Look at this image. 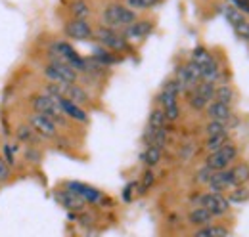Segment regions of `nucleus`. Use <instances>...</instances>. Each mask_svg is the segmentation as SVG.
<instances>
[{
    "label": "nucleus",
    "instance_id": "27",
    "mask_svg": "<svg viewBox=\"0 0 249 237\" xmlns=\"http://www.w3.org/2000/svg\"><path fill=\"white\" fill-rule=\"evenodd\" d=\"M165 124H167V117H165L163 109H161V107H159V109H154V111L150 113V117H148V128L161 130V128H165Z\"/></svg>",
    "mask_w": 249,
    "mask_h": 237
},
{
    "label": "nucleus",
    "instance_id": "16",
    "mask_svg": "<svg viewBox=\"0 0 249 237\" xmlns=\"http://www.w3.org/2000/svg\"><path fill=\"white\" fill-rule=\"evenodd\" d=\"M211 187V191H226V189H232L234 187V182H232V172L230 170H218V172H213L211 176V182L207 184Z\"/></svg>",
    "mask_w": 249,
    "mask_h": 237
},
{
    "label": "nucleus",
    "instance_id": "10",
    "mask_svg": "<svg viewBox=\"0 0 249 237\" xmlns=\"http://www.w3.org/2000/svg\"><path fill=\"white\" fill-rule=\"evenodd\" d=\"M199 207L207 208L213 216H222L230 210V201L222 195V193H217V191H209L205 195L199 197Z\"/></svg>",
    "mask_w": 249,
    "mask_h": 237
},
{
    "label": "nucleus",
    "instance_id": "5",
    "mask_svg": "<svg viewBox=\"0 0 249 237\" xmlns=\"http://www.w3.org/2000/svg\"><path fill=\"white\" fill-rule=\"evenodd\" d=\"M50 56H52V59L69 63L75 71H87V61L81 58L77 54V50L67 42H54L52 48H50Z\"/></svg>",
    "mask_w": 249,
    "mask_h": 237
},
{
    "label": "nucleus",
    "instance_id": "3",
    "mask_svg": "<svg viewBox=\"0 0 249 237\" xmlns=\"http://www.w3.org/2000/svg\"><path fill=\"white\" fill-rule=\"evenodd\" d=\"M44 77L54 85H75L77 83V71L69 63L58 61V59H52L44 67Z\"/></svg>",
    "mask_w": 249,
    "mask_h": 237
},
{
    "label": "nucleus",
    "instance_id": "4",
    "mask_svg": "<svg viewBox=\"0 0 249 237\" xmlns=\"http://www.w3.org/2000/svg\"><path fill=\"white\" fill-rule=\"evenodd\" d=\"M31 103L35 113H40L44 117L52 118L56 124H62L65 120V115H63L62 107H60V102L56 98H52L48 94H38V96L33 98Z\"/></svg>",
    "mask_w": 249,
    "mask_h": 237
},
{
    "label": "nucleus",
    "instance_id": "29",
    "mask_svg": "<svg viewBox=\"0 0 249 237\" xmlns=\"http://www.w3.org/2000/svg\"><path fill=\"white\" fill-rule=\"evenodd\" d=\"M213 59V56L203 48V46H197V48H194V52H192V59L190 61H194L197 67H203L205 63H209Z\"/></svg>",
    "mask_w": 249,
    "mask_h": 237
},
{
    "label": "nucleus",
    "instance_id": "30",
    "mask_svg": "<svg viewBox=\"0 0 249 237\" xmlns=\"http://www.w3.org/2000/svg\"><path fill=\"white\" fill-rule=\"evenodd\" d=\"M232 100H234V90L230 88L228 85H222V86L215 88V102H220V103L230 105Z\"/></svg>",
    "mask_w": 249,
    "mask_h": 237
},
{
    "label": "nucleus",
    "instance_id": "15",
    "mask_svg": "<svg viewBox=\"0 0 249 237\" xmlns=\"http://www.w3.org/2000/svg\"><path fill=\"white\" fill-rule=\"evenodd\" d=\"M154 29V23L152 21H134L132 25H128L126 29H124V38L126 40H142V38H146L150 33Z\"/></svg>",
    "mask_w": 249,
    "mask_h": 237
},
{
    "label": "nucleus",
    "instance_id": "17",
    "mask_svg": "<svg viewBox=\"0 0 249 237\" xmlns=\"http://www.w3.org/2000/svg\"><path fill=\"white\" fill-rule=\"evenodd\" d=\"M207 117H209V120L226 122L228 118L232 117V109H230V105L220 103V102H215V100H213V102L207 105Z\"/></svg>",
    "mask_w": 249,
    "mask_h": 237
},
{
    "label": "nucleus",
    "instance_id": "18",
    "mask_svg": "<svg viewBox=\"0 0 249 237\" xmlns=\"http://www.w3.org/2000/svg\"><path fill=\"white\" fill-rule=\"evenodd\" d=\"M58 102H60V107H62L65 117L73 118V120H79V122H87V120H89L85 109H83L81 105H77V103H73V102H69V100H65V98H60Z\"/></svg>",
    "mask_w": 249,
    "mask_h": 237
},
{
    "label": "nucleus",
    "instance_id": "40",
    "mask_svg": "<svg viewBox=\"0 0 249 237\" xmlns=\"http://www.w3.org/2000/svg\"><path fill=\"white\" fill-rule=\"evenodd\" d=\"M4 157H6V163L8 165H14V148L10 144L4 146Z\"/></svg>",
    "mask_w": 249,
    "mask_h": 237
},
{
    "label": "nucleus",
    "instance_id": "34",
    "mask_svg": "<svg viewBox=\"0 0 249 237\" xmlns=\"http://www.w3.org/2000/svg\"><path fill=\"white\" fill-rule=\"evenodd\" d=\"M154 182H156V174H154L152 170H146V172H144V176H142V180H140L138 193H146V191L154 186Z\"/></svg>",
    "mask_w": 249,
    "mask_h": 237
},
{
    "label": "nucleus",
    "instance_id": "21",
    "mask_svg": "<svg viewBox=\"0 0 249 237\" xmlns=\"http://www.w3.org/2000/svg\"><path fill=\"white\" fill-rule=\"evenodd\" d=\"M222 16L226 17V21L236 29V27H240L242 23H246V17H244V14L240 12V10H236L234 6H230V4H226V6H222Z\"/></svg>",
    "mask_w": 249,
    "mask_h": 237
},
{
    "label": "nucleus",
    "instance_id": "22",
    "mask_svg": "<svg viewBox=\"0 0 249 237\" xmlns=\"http://www.w3.org/2000/svg\"><path fill=\"white\" fill-rule=\"evenodd\" d=\"M230 172H232L234 187H238V186H246V184L249 182V165L248 163H240V165H236Z\"/></svg>",
    "mask_w": 249,
    "mask_h": 237
},
{
    "label": "nucleus",
    "instance_id": "2",
    "mask_svg": "<svg viewBox=\"0 0 249 237\" xmlns=\"http://www.w3.org/2000/svg\"><path fill=\"white\" fill-rule=\"evenodd\" d=\"M180 92H182V90H180V86H178L177 79H173V81H167V83H165V86H163L161 94H159L161 109H163V113H165L167 120H171V122L177 120L178 115H180L178 102H177V98H178Z\"/></svg>",
    "mask_w": 249,
    "mask_h": 237
},
{
    "label": "nucleus",
    "instance_id": "24",
    "mask_svg": "<svg viewBox=\"0 0 249 237\" xmlns=\"http://www.w3.org/2000/svg\"><path fill=\"white\" fill-rule=\"evenodd\" d=\"M142 163L148 167V169H154L157 163L161 161V149L159 148H154V146H148V148L144 149V153H142Z\"/></svg>",
    "mask_w": 249,
    "mask_h": 237
},
{
    "label": "nucleus",
    "instance_id": "35",
    "mask_svg": "<svg viewBox=\"0 0 249 237\" xmlns=\"http://www.w3.org/2000/svg\"><path fill=\"white\" fill-rule=\"evenodd\" d=\"M35 136H36V132L31 126H19V130H18V140L19 142H33Z\"/></svg>",
    "mask_w": 249,
    "mask_h": 237
},
{
    "label": "nucleus",
    "instance_id": "39",
    "mask_svg": "<svg viewBox=\"0 0 249 237\" xmlns=\"http://www.w3.org/2000/svg\"><path fill=\"white\" fill-rule=\"evenodd\" d=\"M236 33H238V36H242L244 40H249V23H242L240 27H236Z\"/></svg>",
    "mask_w": 249,
    "mask_h": 237
},
{
    "label": "nucleus",
    "instance_id": "33",
    "mask_svg": "<svg viewBox=\"0 0 249 237\" xmlns=\"http://www.w3.org/2000/svg\"><path fill=\"white\" fill-rule=\"evenodd\" d=\"M207 136H218V134H226V122H218V120H209V124L205 126Z\"/></svg>",
    "mask_w": 249,
    "mask_h": 237
},
{
    "label": "nucleus",
    "instance_id": "1",
    "mask_svg": "<svg viewBox=\"0 0 249 237\" xmlns=\"http://www.w3.org/2000/svg\"><path fill=\"white\" fill-rule=\"evenodd\" d=\"M102 19H104V25L109 29H126L136 21V12L123 4H109L106 6Z\"/></svg>",
    "mask_w": 249,
    "mask_h": 237
},
{
    "label": "nucleus",
    "instance_id": "20",
    "mask_svg": "<svg viewBox=\"0 0 249 237\" xmlns=\"http://www.w3.org/2000/svg\"><path fill=\"white\" fill-rule=\"evenodd\" d=\"M58 201H60L65 208H69V210H81V208L85 207V201H83L81 197H77L75 193L67 191V189L58 195Z\"/></svg>",
    "mask_w": 249,
    "mask_h": 237
},
{
    "label": "nucleus",
    "instance_id": "19",
    "mask_svg": "<svg viewBox=\"0 0 249 237\" xmlns=\"http://www.w3.org/2000/svg\"><path fill=\"white\" fill-rule=\"evenodd\" d=\"M213 214L207 210V208L203 207H197L194 208V210H190V214H188V222L192 224V226H196V228H205V226H211V222H213Z\"/></svg>",
    "mask_w": 249,
    "mask_h": 237
},
{
    "label": "nucleus",
    "instance_id": "25",
    "mask_svg": "<svg viewBox=\"0 0 249 237\" xmlns=\"http://www.w3.org/2000/svg\"><path fill=\"white\" fill-rule=\"evenodd\" d=\"M228 230L226 228H222V226H205V228H199L194 237H228Z\"/></svg>",
    "mask_w": 249,
    "mask_h": 237
},
{
    "label": "nucleus",
    "instance_id": "32",
    "mask_svg": "<svg viewBox=\"0 0 249 237\" xmlns=\"http://www.w3.org/2000/svg\"><path fill=\"white\" fill-rule=\"evenodd\" d=\"M161 0H126V6L130 8V10H150V8H154L157 6Z\"/></svg>",
    "mask_w": 249,
    "mask_h": 237
},
{
    "label": "nucleus",
    "instance_id": "28",
    "mask_svg": "<svg viewBox=\"0 0 249 237\" xmlns=\"http://www.w3.org/2000/svg\"><path fill=\"white\" fill-rule=\"evenodd\" d=\"M71 14H73L75 19H87L90 16V8L85 0H75L71 4Z\"/></svg>",
    "mask_w": 249,
    "mask_h": 237
},
{
    "label": "nucleus",
    "instance_id": "13",
    "mask_svg": "<svg viewBox=\"0 0 249 237\" xmlns=\"http://www.w3.org/2000/svg\"><path fill=\"white\" fill-rule=\"evenodd\" d=\"M63 31L67 38H73V40H90L94 36V31L87 19H71Z\"/></svg>",
    "mask_w": 249,
    "mask_h": 237
},
{
    "label": "nucleus",
    "instance_id": "14",
    "mask_svg": "<svg viewBox=\"0 0 249 237\" xmlns=\"http://www.w3.org/2000/svg\"><path fill=\"white\" fill-rule=\"evenodd\" d=\"M60 88V98H65L77 105H83L89 102V94L83 88H79L77 85H58Z\"/></svg>",
    "mask_w": 249,
    "mask_h": 237
},
{
    "label": "nucleus",
    "instance_id": "36",
    "mask_svg": "<svg viewBox=\"0 0 249 237\" xmlns=\"http://www.w3.org/2000/svg\"><path fill=\"white\" fill-rule=\"evenodd\" d=\"M211 176H213V170L207 169V167H203V169L197 172V182H201V184H209V182H211Z\"/></svg>",
    "mask_w": 249,
    "mask_h": 237
},
{
    "label": "nucleus",
    "instance_id": "6",
    "mask_svg": "<svg viewBox=\"0 0 249 237\" xmlns=\"http://www.w3.org/2000/svg\"><path fill=\"white\" fill-rule=\"evenodd\" d=\"M94 36L100 40V44L111 52H123L128 48V40L124 38V34L117 33L115 29H109V27H100V29L94 33Z\"/></svg>",
    "mask_w": 249,
    "mask_h": 237
},
{
    "label": "nucleus",
    "instance_id": "38",
    "mask_svg": "<svg viewBox=\"0 0 249 237\" xmlns=\"http://www.w3.org/2000/svg\"><path fill=\"white\" fill-rule=\"evenodd\" d=\"M8 176H10V165L4 159H0V182L8 180Z\"/></svg>",
    "mask_w": 249,
    "mask_h": 237
},
{
    "label": "nucleus",
    "instance_id": "8",
    "mask_svg": "<svg viewBox=\"0 0 249 237\" xmlns=\"http://www.w3.org/2000/svg\"><path fill=\"white\" fill-rule=\"evenodd\" d=\"M177 83L182 92H192L199 83H201V71L194 61H188L184 67H180L177 71Z\"/></svg>",
    "mask_w": 249,
    "mask_h": 237
},
{
    "label": "nucleus",
    "instance_id": "7",
    "mask_svg": "<svg viewBox=\"0 0 249 237\" xmlns=\"http://www.w3.org/2000/svg\"><path fill=\"white\" fill-rule=\"evenodd\" d=\"M236 155H238L236 146L228 142L222 149H218V151H215V153H209V157H207V161H205V167L211 169L213 172L226 170V167L236 159Z\"/></svg>",
    "mask_w": 249,
    "mask_h": 237
},
{
    "label": "nucleus",
    "instance_id": "9",
    "mask_svg": "<svg viewBox=\"0 0 249 237\" xmlns=\"http://www.w3.org/2000/svg\"><path fill=\"white\" fill-rule=\"evenodd\" d=\"M215 100V83H205L201 81L196 88L190 92V105L194 109H207V105Z\"/></svg>",
    "mask_w": 249,
    "mask_h": 237
},
{
    "label": "nucleus",
    "instance_id": "11",
    "mask_svg": "<svg viewBox=\"0 0 249 237\" xmlns=\"http://www.w3.org/2000/svg\"><path fill=\"white\" fill-rule=\"evenodd\" d=\"M65 189L75 193L77 197H81L85 203H100L104 199L102 191H98L96 187L89 186V184H83V182H67L65 184Z\"/></svg>",
    "mask_w": 249,
    "mask_h": 237
},
{
    "label": "nucleus",
    "instance_id": "26",
    "mask_svg": "<svg viewBox=\"0 0 249 237\" xmlns=\"http://www.w3.org/2000/svg\"><path fill=\"white\" fill-rule=\"evenodd\" d=\"M228 144V132L226 134H218V136H207V142H205V148L209 153H215L218 149H222Z\"/></svg>",
    "mask_w": 249,
    "mask_h": 237
},
{
    "label": "nucleus",
    "instance_id": "31",
    "mask_svg": "<svg viewBox=\"0 0 249 237\" xmlns=\"http://www.w3.org/2000/svg\"><path fill=\"white\" fill-rule=\"evenodd\" d=\"M228 201H232V203H246L249 201V189L246 186H238V187H232V191H230V199Z\"/></svg>",
    "mask_w": 249,
    "mask_h": 237
},
{
    "label": "nucleus",
    "instance_id": "12",
    "mask_svg": "<svg viewBox=\"0 0 249 237\" xmlns=\"http://www.w3.org/2000/svg\"><path fill=\"white\" fill-rule=\"evenodd\" d=\"M29 126L36 132V136H42V138H54L56 136V122L52 118L44 117L40 113H33L29 115Z\"/></svg>",
    "mask_w": 249,
    "mask_h": 237
},
{
    "label": "nucleus",
    "instance_id": "41",
    "mask_svg": "<svg viewBox=\"0 0 249 237\" xmlns=\"http://www.w3.org/2000/svg\"><path fill=\"white\" fill-rule=\"evenodd\" d=\"M134 187H136V184H134V182H130V184H128V186L123 189V199H124V201H130V199H132V189H134Z\"/></svg>",
    "mask_w": 249,
    "mask_h": 237
},
{
    "label": "nucleus",
    "instance_id": "37",
    "mask_svg": "<svg viewBox=\"0 0 249 237\" xmlns=\"http://www.w3.org/2000/svg\"><path fill=\"white\" fill-rule=\"evenodd\" d=\"M228 2H230V6L240 10L242 14H249V0H228Z\"/></svg>",
    "mask_w": 249,
    "mask_h": 237
},
{
    "label": "nucleus",
    "instance_id": "23",
    "mask_svg": "<svg viewBox=\"0 0 249 237\" xmlns=\"http://www.w3.org/2000/svg\"><path fill=\"white\" fill-rule=\"evenodd\" d=\"M94 61H96L98 65L106 67V65H113V63H117L119 58H117L111 50H107V48H96V50H94Z\"/></svg>",
    "mask_w": 249,
    "mask_h": 237
}]
</instances>
